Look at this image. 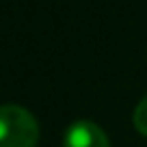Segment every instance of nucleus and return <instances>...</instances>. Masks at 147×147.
Returning a JSON list of instances; mask_svg holds the SVG:
<instances>
[{"instance_id": "f257e3e1", "label": "nucleus", "mask_w": 147, "mask_h": 147, "mask_svg": "<svg viewBox=\"0 0 147 147\" xmlns=\"http://www.w3.org/2000/svg\"><path fill=\"white\" fill-rule=\"evenodd\" d=\"M39 138L37 119L15 104L0 106V147H35Z\"/></svg>"}, {"instance_id": "f03ea898", "label": "nucleus", "mask_w": 147, "mask_h": 147, "mask_svg": "<svg viewBox=\"0 0 147 147\" xmlns=\"http://www.w3.org/2000/svg\"><path fill=\"white\" fill-rule=\"evenodd\" d=\"M63 147H110L108 136L93 121H76L65 132Z\"/></svg>"}, {"instance_id": "7ed1b4c3", "label": "nucleus", "mask_w": 147, "mask_h": 147, "mask_svg": "<svg viewBox=\"0 0 147 147\" xmlns=\"http://www.w3.org/2000/svg\"><path fill=\"white\" fill-rule=\"evenodd\" d=\"M132 121H134V128H136L141 134H145V136H147V97H145V100H141V102H138V106L134 108Z\"/></svg>"}]
</instances>
